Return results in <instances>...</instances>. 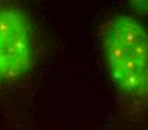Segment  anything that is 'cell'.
Segmentation results:
<instances>
[{"mask_svg":"<svg viewBox=\"0 0 148 130\" xmlns=\"http://www.w3.org/2000/svg\"><path fill=\"white\" fill-rule=\"evenodd\" d=\"M34 66V39L29 15L0 2V84L27 75Z\"/></svg>","mask_w":148,"mask_h":130,"instance_id":"2","label":"cell"},{"mask_svg":"<svg viewBox=\"0 0 148 130\" xmlns=\"http://www.w3.org/2000/svg\"><path fill=\"white\" fill-rule=\"evenodd\" d=\"M106 69L115 88L129 99L145 102L148 94V34L144 24L127 14H115L100 31Z\"/></svg>","mask_w":148,"mask_h":130,"instance_id":"1","label":"cell"}]
</instances>
